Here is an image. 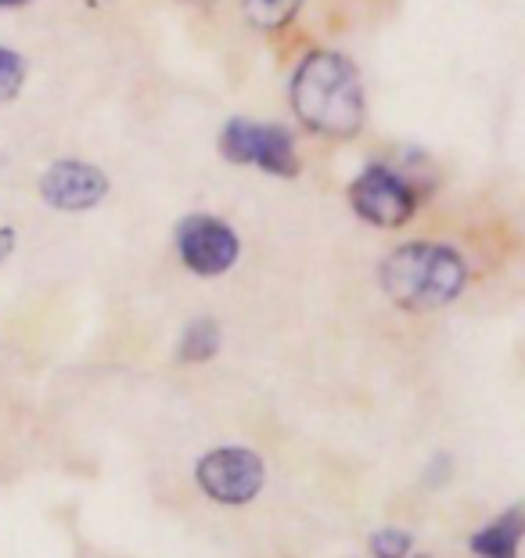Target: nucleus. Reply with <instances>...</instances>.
Wrapping results in <instances>:
<instances>
[{
	"mask_svg": "<svg viewBox=\"0 0 525 558\" xmlns=\"http://www.w3.org/2000/svg\"><path fill=\"white\" fill-rule=\"evenodd\" d=\"M468 281L472 267L461 248L432 239L396 245L378 267V284L386 300L407 314L443 311L461 300Z\"/></svg>",
	"mask_w": 525,
	"mask_h": 558,
	"instance_id": "f03ea898",
	"label": "nucleus"
},
{
	"mask_svg": "<svg viewBox=\"0 0 525 558\" xmlns=\"http://www.w3.org/2000/svg\"><path fill=\"white\" fill-rule=\"evenodd\" d=\"M217 151L231 166H253V170L278 177V181H295L303 173L295 134L284 123H262L253 116H231L220 134Z\"/></svg>",
	"mask_w": 525,
	"mask_h": 558,
	"instance_id": "20e7f679",
	"label": "nucleus"
},
{
	"mask_svg": "<svg viewBox=\"0 0 525 558\" xmlns=\"http://www.w3.org/2000/svg\"><path fill=\"white\" fill-rule=\"evenodd\" d=\"M414 537L407 530L396 526H381L378 533H371V555L375 558H411Z\"/></svg>",
	"mask_w": 525,
	"mask_h": 558,
	"instance_id": "f8f14e48",
	"label": "nucleus"
},
{
	"mask_svg": "<svg viewBox=\"0 0 525 558\" xmlns=\"http://www.w3.org/2000/svg\"><path fill=\"white\" fill-rule=\"evenodd\" d=\"M33 0H0V11H15V8H26Z\"/></svg>",
	"mask_w": 525,
	"mask_h": 558,
	"instance_id": "2eb2a0df",
	"label": "nucleus"
},
{
	"mask_svg": "<svg viewBox=\"0 0 525 558\" xmlns=\"http://www.w3.org/2000/svg\"><path fill=\"white\" fill-rule=\"evenodd\" d=\"M195 483L217 505H248L256 501L262 483H267V465L248 447H217L198 458Z\"/></svg>",
	"mask_w": 525,
	"mask_h": 558,
	"instance_id": "423d86ee",
	"label": "nucleus"
},
{
	"mask_svg": "<svg viewBox=\"0 0 525 558\" xmlns=\"http://www.w3.org/2000/svg\"><path fill=\"white\" fill-rule=\"evenodd\" d=\"M350 209L364 223H371L378 231H396L407 228L417 217L425 202V184L417 170L407 162H392V159H367L356 177L345 187Z\"/></svg>",
	"mask_w": 525,
	"mask_h": 558,
	"instance_id": "7ed1b4c3",
	"label": "nucleus"
},
{
	"mask_svg": "<svg viewBox=\"0 0 525 558\" xmlns=\"http://www.w3.org/2000/svg\"><path fill=\"white\" fill-rule=\"evenodd\" d=\"M15 245H19V231L11 228V223H8V228H0V267H4L8 259H11Z\"/></svg>",
	"mask_w": 525,
	"mask_h": 558,
	"instance_id": "ddd939ff",
	"label": "nucleus"
},
{
	"mask_svg": "<svg viewBox=\"0 0 525 558\" xmlns=\"http://www.w3.org/2000/svg\"><path fill=\"white\" fill-rule=\"evenodd\" d=\"M37 192L58 213H90L98 209L112 192V181L101 166L87 159H54L40 173Z\"/></svg>",
	"mask_w": 525,
	"mask_h": 558,
	"instance_id": "0eeeda50",
	"label": "nucleus"
},
{
	"mask_svg": "<svg viewBox=\"0 0 525 558\" xmlns=\"http://www.w3.org/2000/svg\"><path fill=\"white\" fill-rule=\"evenodd\" d=\"M29 80V62L22 58L15 47L0 44V105H11L22 94Z\"/></svg>",
	"mask_w": 525,
	"mask_h": 558,
	"instance_id": "9b49d317",
	"label": "nucleus"
},
{
	"mask_svg": "<svg viewBox=\"0 0 525 558\" xmlns=\"http://www.w3.org/2000/svg\"><path fill=\"white\" fill-rule=\"evenodd\" d=\"M306 0H242V19L259 33H281L303 15Z\"/></svg>",
	"mask_w": 525,
	"mask_h": 558,
	"instance_id": "9d476101",
	"label": "nucleus"
},
{
	"mask_svg": "<svg viewBox=\"0 0 525 558\" xmlns=\"http://www.w3.org/2000/svg\"><path fill=\"white\" fill-rule=\"evenodd\" d=\"M181 4H187V8H198V11H209V8H217L220 0H181Z\"/></svg>",
	"mask_w": 525,
	"mask_h": 558,
	"instance_id": "4468645a",
	"label": "nucleus"
},
{
	"mask_svg": "<svg viewBox=\"0 0 525 558\" xmlns=\"http://www.w3.org/2000/svg\"><path fill=\"white\" fill-rule=\"evenodd\" d=\"M173 248L195 278H223L242 259V239L212 213H187L173 228Z\"/></svg>",
	"mask_w": 525,
	"mask_h": 558,
	"instance_id": "39448f33",
	"label": "nucleus"
},
{
	"mask_svg": "<svg viewBox=\"0 0 525 558\" xmlns=\"http://www.w3.org/2000/svg\"><path fill=\"white\" fill-rule=\"evenodd\" d=\"M223 347V328L217 317H195L187 320L181 339H176V361L181 364H206Z\"/></svg>",
	"mask_w": 525,
	"mask_h": 558,
	"instance_id": "1a4fd4ad",
	"label": "nucleus"
},
{
	"mask_svg": "<svg viewBox=\"0 0 525 558\" xmlns=\"http://www.w3.org/2000/svg\"><path fill=\"white\" fill-rule=\"evenodd\" d=\"M525 533V519L522 508H511L500 519H493L489 526H483L479 533H472L468 548L479 558H518V544Z\"/></svg>",
	"mask_w": 525,
	"mask_h": 558,
	"instance_id": "6e6552de",
	"label": "nucleus"
},
{
	"mask_svg": "<svg viewBox=\"0 0 525 558\" xmlns=\"http://www.w3.org/2000/svg\"><path fill=\"white\" fill-rule=\"evenodd\" d=\"M411 558H428V555H411Z\"/></svg>",
	"mask_w": 525,
	"mask_h": 558,
	"instance_id": "dca6fc26",
	"label": "nucleus"
},
{
	"mask_svg": "<svg viewBox=\"0 0 525 558\" xmlns=\"http://www.w3.org/2000/svg\"><path fill=\"white\" fill-rule=\"evenodd\" d=\"M289 105L303 130L325 141H353L367 126L364 76L350 54L309 47L289 76Z\"/></svg>",
	"mask_w": 525,
	"mask_h": 558,
	"instance_id": "f257e3e1",
	"label": "nucleus"
}]
</instances>
